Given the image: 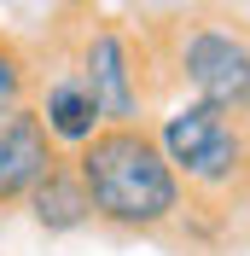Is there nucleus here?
<instances>
[{"instance_id": "nucleus-1", "label": "nucleus", "mask_w": 250, "mask_h": 256, "mask_svg": "<svg viewBox=\"0 0 250 256\" xmlns=\"http://www.w3.org/2000/svg\"><path fill=\"white\" fill-rule=\"evenodd\" d=\"M82 186L94 198V222L122 233V239H157L186 222V186L169 169L152 122L140 128H99L94 146L76 152Z\"/></svg>"}, {"instance_id": "nucleus-2", "label": "nucleus", "mask_w": 250, "mask_h": 256, "mask_svg": "<svg viewBox=\"0 0 250 256\" xmlns=\"http://www.w3.org/2000/svg\"><path fill=\"white\" fill-rule=\"evenodd\" d=\"M157 99H198L250 122V18L216 12H163L140 24Z\"/></svg>"}, {"instance_id": "nucleus-3", "label": "nucleus", "mask_w": 250, "mask_h": 256, "mask_svg": "<svg viewBox=\"0 0 250 256\" xmlns=\"http://www.w3.org/2000/svg\"><path fill=\"white\" fill-rule=\"evenodd\" d=\"M152 134L163 146L169 169L180 175L192 210H227L233 198L250 192V122L221 105L198 99H169L152 116Z\"/></svg>"}, {"instance_id": "nucleus-4", "label": "nucleus", "mask_w": 250, "mask_h": 256, "mask_svg": "<svg viewBox=\"0 0 250 256\" xmlns=\"http://www.w3.org/2000/svg\"><path fill=\"white\" fill-rule=\"evenodd\" d=\"M64 52L58 58L76 64V76L94 88L99 111H105V128H140L157 116V76L152 58H146V35L140 24L128 18H105L94 6H64Z\"/></svg>"}, {"instance_id": "nucleus-5", "label": "nucleus", "mask_w": 250, "mask_h": 256, "mask_svg": "<svg viewBox=\"0 0 250 256\" xmlns=\"http://www.w3.org/2000/svg\"><path fill=\"white\" fill-rule=\"evenodd\" d=\"M30 111L41 116L47 140L58 146L64 158H76L82 146H94V134L105 128V111H99L94 88L76 76V64L58 58V64H41L35 58V94H30Z\"/></svg>"}, {"instance_id": "nucleus-6", "label": "nucleus", "mask_w": 250, "mask_h": 256, "mask_svg": "<svg viewBox=\"0 0 250 256\" xmlns=\"http://www.w3.org/2000/svg\"><path fill=\"white\" fill-rule=\"evenodd\" d=\"M58 158L64 152L47 140V128H41V116H35L30 105L6 116V122H0V216H6V210H24V198L41 186V175H47Z\"/></svg>"}, {"instance_id": "nucleus-7", "label": "nucleus", "mask_w": 250, "mask_h": 256, "mask_svg": "<svg viewBox=\"0 0 250 256\" xmlns=\"http://www.w3.org/2000/svg\"><path fill=\"white\" fill-rule=\"evenodd\" d=\"M24 216H30V227L47 233V239H70L82 227H94V198L82 186L76 158H58L47 175H41V186L24 198Z\"/></svg>"}, {"instance_id": "nucleus-8", "label": "nucleus", "mask_w": 250, "mask_h": 256, "mask_svg": "<svg viewBox=\"0 0 250 256\" xmlns=\"http://www.w3.org/2000/svg\"><path fill=\"white\" fill-rule=\"evenodd\" d=\"M30 94H35V47L24 35L0 30V122L12 111H24Z\"/></svg>"}, {"instance_id": "nucleus-9", "label": "nucleus", "mask_w": 250, "mask_h": 256, "mask_svg": "<svg viewBox=\"0 0 250 256\" xmlns=\"http://www.w3.org/2000/svg\"><path fill=\"white\" fill-rule=\"evenodd\" d=\"M58 6H70V12H76V6H94V0H58Z\"/></svg>"}]
</instances>
